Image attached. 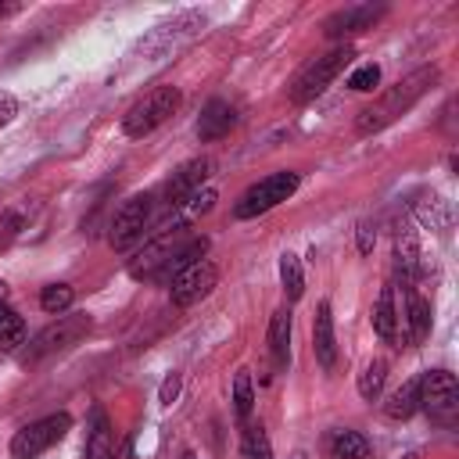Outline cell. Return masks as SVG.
<instances>
[{
  "mask_svg": "<svg viewBox=\"0 0 459 459\" xmlns=\"http://www.w3.org/2000/svg\"><path fill=\"white\" fill-rule=\"evenodd\" d=\"M204 251H208L204 237L186 233V226H172V230H161L151 244H143L136 258H129V276L143 283H169Z\"/></svg>",
  "mask_w": 459,
  "mask_h": 459,
  "instance_id": "obj_1",
  "label": "cell"
},
{
  "mask_svg": "<svg viewBox=\"0 0 459 459\" xmlns=\"http://www.w3.org/2000/svg\"><path fill=\"white\" fill-rule=\"evenodd\" d=\"M434 82H437V68H434V65H423V68L409 72L405 79H398L394 86H387V90H384L369 108H362V111H359L355 129H359L362 136L387 129V126H391V122H398L405 111H412V108H416V104L434 90Z\"/></svg>",
  "mask_w": 459,
  "mask_h": 459,
  "instance_id": "obj_2",
  "label": "cell"
},
{
  "mask_svg": "<svg viewBox=\"0 0 459 459\" xmlns=\"http://www.w3.org/2000/svg\"><path fill=\"white\" fill-rule=\"evenodd\" d=\"M351 57H355V50L344 43V47H333V50H326V54H319V57H312L308 65H301L298 72H294V79L287 82V97L294 100V104H312L348 65H351Z\"/></svg>",
  "mask_w": 459,
  "mask_h": 459,
  "instance_id": "obj_3",
  "label": "cell"
},
{
  "mask_svg": "<svg viewBox=\"0 0 459 459\" xmlns=\"http://www.w3.org/2000/svg\"><path fill=\"white\" fill-rule=\"evenodd\" d=\"M179 90L176 86H154L147 97H140L126 115H122V133L126 136H147L154 133L161 122H169L179 108Z\"/></svg>",
  "mask_w": 459,
  "mask_h": 459,
  "instance_id": "obj_4",
  "label": "cell"
},
{
  "mask_svg": "<svg viewBox=\"0 0 459 459\" xmlns=\"http://www.w3.org/2000/svg\"><path fill=\"white\" fill-rule=\"evenodd\" d=\"M298 183H301V176H298V172H290V169L269 172V176H262L258 183H251V186L240 194V201L233 204V215H237V219L265 215L269 208H276L280 201H287V197L298 190Z\"/></svg>",
  "mask_w": 459,
  "mask_h": 459,
  "instance_id": "obj_5",
  "label": "cell"
},
{
  "mask_svg": "<svg viewBox=\"0 0 459 459\" xmlns=\"http://www.w3.org/2000/svg\"><path fill=\"white\" fill-rule=\"evenodd\" d=\"M90 326H93L90 316H61L57 323H50L47 330H39V333L25 344L22 362H25V366H36V362H43V359H50V355H57V351H68L72 344H79V341L90 333Z\"/></svg>",
  "mask_w": 459,
  "mask_h": 459,
  "instance_id": "obj_6",
  "label": "cell"
},
{
  "mask_svg": "<svg viewBox=\"0 0 459 459\" xmlns=\"http://www.w3.org/2000/svg\"><path fill=\"white\" fill-rule=\"evenodd\" d=\"M420 409L441 427L455 423V416H459V384L448 369L420 373Z\"/></svg>",
  "mask_w": 459,
  "mask_h": 459,
  "instance_id": "obj_7",
  "label": "cell"
},
{
  "mask_svg": "<svg viewBox=\"0 0 459 459\" xmlns=\"http://www.w3.org/2000/svg\"><path fill=\"white\" fill-rule=\"evenodd\" d=\"M151 222H154V194H136V197L122 201V208L111 215V226H108L111 247L115 251H129L133 244L143 240Z\"/></svg>",
  "mask_w": 459,
  "mask_h": 459,
  "instance_id": "obj_8",
  "label": "cell"
},
{
  "mask_svg": "<svg viewBox=\"0 0 459 459\" xmlns=\"http://www.w3.org/2000/svg\"><path fill=\"white\" fill-rule=\"evenodd\" d=\"M68 427H72V416H68V412H50V416H43V420H32V423H25V427L11 437V455H14V459H36V455H43L50 445H57V441L68 434Z\"/></svg>",
  "mask_w": 459,
  "mask_h": 459,
  "instance_id": "obj_9",
  "label": "cell"
},
{
  "mask_svg": "<svg viewBox=\"0 0 459 459\" xmlns=\"http://www.w3.org/2000/svg\"><path fill=\"white\" fill-rule=\"evenodd\" d=\"M169 283H172V287H169L172 305L190 308V305H197L201 298H208V294H212V287L219 283V269H215V262L197 258V262H190L179 276H172Z\"/></svg>",
  "mask_w": 459,
  "mask_h": 459,
  "instance_id": "obj_10",
  "label": "cell"
},
{
  "mask_svg": "<svg viewBox=\"0 0 459 459\" xmlns=\"http://www.w3.org/2000/svg\"><path fill=\"white\" fill-rule=\"evenodd\" d=\"M212 169H215V161H212V158H190V161H183V165L165 179V186H161L165 208H179L194 190H201V186H204V179L212 176Z\"/></svg>",
  "mask_w": 459,
  "mask_h": 459,
  "instance_id": "obj_11",
  "label": "cell"
},
{
  "mask_svg": "<svg viewBox=\"0 0 459 459\" xmlns=\"http://www.w3.org/2000/svg\"><path fill=\"white\" fill-rule=\"evenodd\" d=\"M384 11H387L384 4H348V7L333 11V14L323 22V32H326L330 39L366 32V29H373V25H377V18H380Z\"/></svg>",
  "mask_w": 459,
  "mask_h": 459,
  "instance_id": "obj_12",
  "label": "cell"
},
{
  "mask_svg": "<svg viewBox=\"0 0 459 459\" xmlns=\"http://www.w3.org/2000/svg\"><path fill=\"white\" fill-rule=\"evenodd\" d=\"M373 330L380 341L398 344L402 341V301H398V283H387L373 305Z\"/></svg>",
  "mask_w": 459,
  "mask_h": 459,
  "instance_id": "obj_13",
  "label": "cell"
},
{
  "mask_svg": "<svg viewBox=\"0 0 459 459\" xmlns=\"http://www.w3.org/2000/svg\"><path fill=\"white\" fill-rule=\"evenodd\" d=\"M369 437L348 427H333L323 437V459H369Z\"/></svg>",
  "mask_w": 459,
  "mask_h": 459,
  "instance_id": "obj_14",
  "label": "cell"
},
{
  "mask_svg": "<svg viewBox=\"0 0 459 459\" xmlns=\"http://www.w3.org/2000/svg\"><path fill=\"white\" fill-rule=\"evenodd\" d=\"M237 122H240L237 108H233L230 100L215 97V100H208V104L201 108V118H197V136H201V140H219V136H226V133L237 126Z\"/></svg>",
  "mask_w": 459,
  "mask_h": 459,
  "instance_id": "obj_15",
  "label": "cell"
},
{
  "mask_svg": "<svg viewBox=\"0 0 459 459\" xmlns=\"http://www.w3.org/2000/svg\"><path fill=\"white\" fill-rule=\"evenodd\" d=\"M416 269H420V244H416V230L412 222H398L394 230V276L402 283H412L416 280Z\"/></svg>",
  "mask_w": 459,
  "mask_h": 459,
  "instance_id": "obj_16",
  "label": "cell"
},
{
  "mask_svg": "<svg viewBox=\"0 0 459 459\" xmlns=\"http://www.w3.org/2000/svg\"><path fill=\"white\" fill-rule=\"evenodd\" d=\"M86 459H115V430L111 420L100 405L90 409V427H86Z\"/></svg>",
  "mask_w": 459,
  "mask_h": 459,
  "instance_id": "obj_17",
  "label": "cell"
},
{
  "mask_svg": "<svg viewBox=\"0 0 459 459\" xmlns=\"http://www.w3.org/2000/svg\"><path fill=\"white\" fill-rule=\"evenodd\" d=\"M312 341H316V359H319V366L330 373V369L337 366V337H333V312H330V301H323V305L316 308Z\"/></svg>",
  "mask_w": 459,
  "mask_h": 459,
  "instance_id": "obj_18",
  "label": "cell"
},
{
  "mask_svg": "<svg viewBox=\"0 0 459 459\" xmlns=\"http://www.w3.org/2000/svg\"><path fill=\"white\" fill-rule=\"evenodd\" d=\"M269 355L276 369H287L290 362V312L287 308H276L269 319Z\"/></svg>",
  "mask_w": 459,
  "mask_h": 459,
  "instance_id": "obj_19",
  "label": "cell"
},
{
  "mask_svg": "<svg viewBox=\"0 0 459 459\" xmlns=\"http://www.w3.org/2000/svg\"><path fill=\"white\" fill-rule=\"evenodd\" d=\"M416 409H420V377L405 380V384H402L398 391H391L387 402H384V416H387V420H409Z\"/></svg>",
  "mask_w": 459,
  "mask_h": 459,
  "instance_id": "obj_20",
  "label": "cell"
},
{
  "mask_svg": "<svg viewBox=\"0 0 459 459\" xmlns=\"http://www.w3.org/2000/svg\"><path fill=\"white\" fill-rule=\"evenodd\" d=\"M280 283H283L287 301H298L305 294V269H301V258L290 251L280 255Z\"/></svg>",
  "mask_w": 459,
  "mask_h": 459,
  "instance_id": "obj_21",
  "label": "cell"
},
{
  "mask_svg": "<svg viewBox=\"0 0 459 459\" xmlns=\"http://www.w3.org/2000/svg\"><path fill=\"white\" fill-rule=\"evenodd\" d=\"M18 344H25V319L0 301V351H14Z\"/></svg>",
  "mask_w": 459,
  "mask_h": 459,
  "instance_id": "obj_22",
  "label": "cell"
},
{
  "mask_svg": "<svg viewBox=\"0 0 459 459\" xmlns=\"http://www.w3.org/2000/svg\"><path fill=\"white\" fill-rule=\"evenodd\" d=\"M240 459H273V445L262 423H247L240 434Z\"/></svg>",
  "mask_w": 459,
  "mask_h": 459,
  "instance_id": "obj_23",
  "label": "cell"
},
{
  "mask_svg": "<svg viewBox=\"0 0 459 459\" xmlns=\"http://www.w3.org/2000/svg\"><path fill=\"white\" fill-rule=\"evenodd\" d=\"M384 384H387V362H384V359H373V362L359 373V394H362L366 402H377L380 391H384Z\"/></svg>",
  "mask_w": 459,
  "mask_h": 459,
  "instance_id": "obj_24",
  "label": "cell"
},
{
  "mask_svg": "<svg viewBox=\"0 0 459 459\" xmlns=\"http://www.w3.org/2000/svg\"><path fill=\"white\" fill-rule=\"evenodd\" d=\"M255 409V384H251V369H237L233 373V412L237 420H247Z\"/></svg>",
  "mask_w": 459,
  "mask_h": 459,
  "instance_id": "obj_25",
  "label": "cell"
},
{
  "mask_svg": "<svg viewBox=\"0 0 459 459\" xmlns=\"http://www.w3.org/2000/svg\"><path fill=\"white\" fill-rule=\"evenodd\" d=\"M72 301H75V290H72L68 283H47V287L39 290V308H43V312H50V316L68 312V308H72Z\"/></svg>",
  "mask_w": 459,
  "mask_h": 459,
  "instance_id": "obj_26",
  "label": "cell"
},
{
  "mask_svg": "<svg viewBox=\"0 0 459 459\" xmlns=\"http://www.w3.org/2000/svg\"><path fill=\"white\" fill-rule=\"evenodd\" d=\"M215 197H219V194H215L212 186H201V190H194V194H190V197H186V201H183V204L176 208V212L183 215V226H186L190 219H197V215H204V212H212V204H215Z\"/></svg>",
  "mask_w": 459,
  "mask_h": 459,
  "instance_id": "obj_27",
  "label": "cell"
},
{
  "mask_svg": "<svg viewBox=\"0 0 459 459\" xmlns=\"http://www.w3.org/2000/svg\"><path fill=\"white\" fill-rule=\"evenodd\" d=\"M377 82H380V65H359L348 75V90H355V93H369Z\"/></svg>",
  "mask_w": 459,
  "mask_h": 459,
  "instance_id": "obj_28",
  "label": "cell"
},
{
  "mask_svg": "<svg viewBox=\"0 0 459 459\" xmlns=\"http://www.w3.org/2000/svg\"><path fill=\"white\" fill-rule=\"evenodd\" d=\"M427 201H430V204H420V219L430 222V230H445V226H448V208H445V201H441L437 194H430Z\"/></svg>",
  "mask_w": 459,
  "mask_h": 459,
  "instance_id": "obj_29",
  "label": "cell"
},
{
  "mask_svg": "<svg viewBox=\"0 0 459 459\" xmlns=\"http://www.w3.org/2000/svg\"><path fill=\"white\" fill-rule=\"evenodd\" d=\"M22 226H25V215H22V212H4V215H0V251L22 233Z\"/></svg>",
  "mask_w": 459,
  "mask_h": 459,
  "instance_id": "obj_30",
  "label": "cell"
},
{
  "mask_svg": "<svg viewBox=\"0 0 459 459\" xmlns=\"http://www.w3.org/2000/svg\"><path fill=\"white\" fill-rule=\"evenodd\" d=\"M179 387H183V377H179V373H169V377L161 380V387H158V402H161V405H172V402L179 398Z\"/></svg>",
  "mask_w": 459,
  "mask_h": 459,
  "instance_id": "obj_31",
  "label": "cell"
},
{
  "mask_svg": "<svg viewBox=\"0 0 459 459\" xmlns=\"http://www.w3.org/2000/svg\"><path fill=\"white\" fill-rule=\"evenodd\" d=\"M14 115H18V100L7 90H0V126H7Z\"/></svg>",
  "mask_w": 459,
  "mask_h": 459,
  "instance_id": "obj_32",
  "label": "cell"
},
{
  "mask_svg": "<svg viewBox=\"0 0 459 459\" xmlns=\"http://www.w3.org/2000/svg\"><path fill=\"white\" fill-rule=\"evenodd\" d=\"M373 240H377L373 222H359V251H362V255H369V251H373Z\"/></svg>",
  "mask_w": 459,
  "mask_h": 459,
  "instance_id": "obj_33",
  "label": "cell"
},
{
  "mask_svg": "<svg viewBox=\"0 0 459 459\" xmlns=\"http://www.w3.org/2000/svg\"><path fill=\"white\" fill-rule=\"evenodd\" d=\"M183 459H197V455H194V452H183Z\"/></svg>",
  "mask_w": 459,
  "mask_h": 459,
  "instance_id": "obj_34",
  "label": "cell"
}]
</instances>
